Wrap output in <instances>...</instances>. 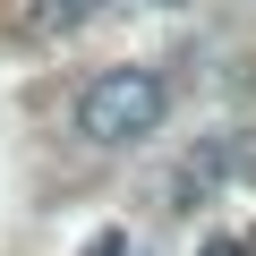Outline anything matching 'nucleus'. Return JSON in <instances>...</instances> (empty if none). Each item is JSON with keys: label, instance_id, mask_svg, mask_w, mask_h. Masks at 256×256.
Instances as JSON below:
<instances>
[{"label": "nucleus", "instance_id": "obj_1", "mask_svg": "<svg viewBox=\"0 0 256 256\" xmlns=\"http://www.w3.org/2000/svg\"><path fill=\"white\" fill-rule=\"evenodd\" d=\"M162 111H171V86L154 77V68H102L86 94H77V137L86 146H137V137H154L162 128Z\"/></svg>", "mask_w": 256, "mask_h": 256}, {"label": "nucleus", "instance_id": "obj_2", "mask_svg": "<svg viewBox=\"0 0 256 256\" xmlns=\"http://www.w3.org/2000/svg\"><path fill=\"white\" fill-rule=\"evenodd\" d=\"M222 162H230V146H196V154L180 162V188H171V196H180V205H196V196L222 180Z\"/></svg>", "mask_w": 256, "mask_h": 256}, {"label": "nucleus", "instance_id": "obj_3", "mask_svg": "<svg viewBox=\"0 0 256 256\" xmlns=\"http://www.w3.org/2000/svg\"><path fill=\"white\" fill-rule=\"evenodd\" d=\"M94 9H102V0H34V34H60V26H77Z\"/></svg>", "mask_w": 256, "mask_h": 256}, {"label": "nucleus", "instance_id": "obj_4", "mask_svg": "<svg viewBox=\"0 0 256 256\" xmlns=\"http://www.w3.org/2000/svg\"><path fill=\"white\" fill-rule=\"evenodd\" d=\"M86 256H137V248H120V230H102V239H94Z\"/></svg>", "mask_w": 256, "mask_h": 256}, {"label": "nucleus", "instance_id": "obj_5", "mask_svg": "<svg viewBox=\"0 0 256 256\" xmlns=\"http://www.w3.org/2000/svg\"><path fill=\"white\" fill-rule=\"evenodd\" d=\"M196 256H248V239H205Z\"/></svg>", "mask_w": 256, "mask_h": 256}]
</instances>
